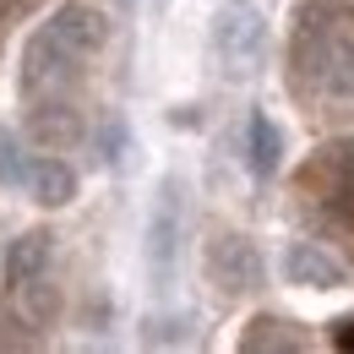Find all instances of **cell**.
I'll list each match as a JSON object with an SVG mask.
<instances>
[{"instance_id":"obj_1","label":"cell","mask_w":354,"mask_h":354,"mask_svg":"<svg viewBox=\"0 0 354 354\" xmlns=\"http://www.w3.org/2000/svg\"><path fill=\"white\" fill-rule=\"evenodd\" d=\"M289 66L310 88L354 98V6L344 0H306L295 17Z\"/></svg>"},{"instance_id":"obj_2","label":"cell","mask_w":354,"mask_h":354,"mask_svg":"<svg viewBox=\"0 0 354 354\" xmlns=\"http://www.w3.org/2000/svg\"><path fill=\"white\" fill-rule=\"evenodd\" d=\"M300 185L310 191L316 213H322L327 223L354 229V136H344V142H327V147H322V153L306 164Z\"/></svg>"},{"instance_id":"obj_3","label":"cell","mask_w":354,"mask_h":354,"mask_svg":"<svg viewBox=\"0 0 354 354\" xmlns=\"http://www.w3.org/2000/svg\"><path fill=\"white\" fill-rule=\"evenodd\" d=\"M262 49H267V22L251 0H229L218 6L213 17V55L229 77H251L262 66Z\"/></svg>"},{"instance_id":"obj_4","label":"cell","mask_w":354,"mask_h":354,"mask_svg":"<svg viewBox=\"0 0 354 354\" xmlns=\"http://www.w3.org/2000/svg\"><path fill=\"white\" fill-rule=\"evenodd\" d=\"M82 55H71L66 44H55L44 28L22 44V66H17V77H22V93L28 98H60V93L71 88L77 77H82Z\"/></svg>"},{"instance_id":"obj_5","label":"cell","mask_w":354,"mask_h":354,"mask_svg":"<svg viewBox=\"0 0 354 354\" xmlns=\"http://www.w3.org/2000/svg\"><path fill=\"white\" fill-rule=\"evenodd\" d=\"M202 267H207V283L218 295H251L262 289V257L245 234H213L207 251H202Z\"/></svg>"},{"instance_id":"obj_6","label":"cell","mask_w":354,"mask_h":354,"mask_svg":"<svg viewBox=\"0 0 354 354\" xmlns=\"http://www.w3.org/2000/svg\"><path fill=\"white\" fill-rule=\"evenodd\" d=\"M39 28H44L55 44H66L71 55H82V60H93L98 49L109 44V22L88 0H66L60 11H49V22H39Z\"/></svg>"},{"instance_id":"obj_7","label":"cell","mask_w":354,"mask_h":354,"mask_svg":"<svg viewBox=\"0 0 354 354\" xmlns=\"http://www.w3.org/2000/svg\"><path fill=\"white\" fill-rule=\"evenodd\" d=\"M180 229H185V213H180V180H169V185L158 191L153 223H147V262H153V272H169V267H175Z\"/></svg>"},{"instance_id":"obj_8","label":"cell","mask_w":354,"mask_h":354,"mask_svg":"<svg viewBox=\"0 0 354 354\" xmlns=\"http://www.w3.org/2000/svg\"><path fill=\"white\" fill-rule=\"evenodd\" d=\"M28 136H33L39 147H49V153H60V147H71V142L82 136V115H77L66 98H33Z\"/></svg>"},{"instance_id":"obj_9","label":"cell","mask_w":354,"mask_h":354,"mask_svg":"<svg viewBox=\"0 0 354 354\" xmlns=\"http://www.w3.org/2000/svg\"><path fill=\"white\" fill-rule=\"evenodd\" d=\"M283 272H289V283H300V289H338V283H344V262L327 257V251L310 245V240H300V245L283 251Z\"/></svg>"},{"instance_id":"obj_10","label":"cell","mask_w":354,"mask_h":354,"mask_svg":"<svg viewBox=\"0 0 354 354\" xmlns=\"http://www.w3.org/2000/svg\"><path fill=\"white\" fill-rule=\"evenodd\" d=\"M11 310L22 327H49L60 316V283H49V272H33L22 283H11Z\"/></svg>"},{"instance_id":"obj_11","label":"cell","mask_w":354,"mask_h":354,"mask_svg":"<svg viewBox=\"0 0 354 354\" xmlns=\"http://www.w3.org/2000/svg\"><path fill=\"white\" fill-rule=\"evenodd\" d=\"M49 251H55L49 229H28V234H17V240H11V251H6V283H22V278L44 272V267H49Z\"/></svg>"},{"instance_id":"obj_12","label":"cell","mask_w":354,"mask_h":354,"mask_svg":"<svg viewBox=\"0 0 354 354\" xmlns=\"http://www.w3.org/2000/svg\"><path fill=\"white\" fill-rule=\"evenodd\" d=\"M28 191H33L39 207H66V202L77 196V175H71L60 158H39V164L28 169Z\"/></svg>"},{"instance_id":"obj_13","label":"cell","mask_w":354,"mask_h":354,"mask_svg":"<svg viewBox=\"0 0 354 354\" xmlns=\"http://www.w3.org/2000/svg\"><path fill=\"white\" fill-rule=\"evenodd\" d=\"M245 158H251L257 175H272L278 158H283V136H278V126L267 115H251V126H245Z\"/></svg>"},{"instance_id":"obj_14","label":"cell","mask_w":354,"mask_h":354,"mask_svg":"<svg viewBox=\"0 0 354 354\" xmlns=\"http://www.w3.org/2000/svg\"><path fill=\"white\" fill-rule=\"evenodd\" d=\"M28 153H22V142L11 131H0V185H28Z\"/></svg>"},{"instance_id":"obj_15","label":"cell","mask_w":354,"mask_h":354,"mask_svg":"<svg viewBox=\"0 0 354 354\" xmlns=\"http://www.w3.org/2000/svg\"><path fill=\"white\" fill-rule=\"evenodd\" d=\"M245 349H295V338L283 333V322H272V316H257L251 322V333L240 338Z\"/></svg>"},{"instance_id":"obj_16","label":"cell","mask_w":354,"mask_h":354,"mask_svg":"<svg viewBox=\"0 0 354 354\" xmlns=\"http://www.w3.org/2000/svg\"><path fill=\"white\" fill-rule=\"evenodd\" d=\"M333 344H338L344 354H354V316L349 322H333Z\"/></svg>"},{"instance_id":"obj_17","label":"cell","mask_w":354,"mask_h":354,"mask_svg":"<svg viewBox=\"0 0 354 354\" xmlns=\"http://www.w3.org/2000/svg\"><path fill=\"white\" fill-rule=\"evenodd\" d=\"M120 6H126V11H131V6H136V0H120Z\"/></svg>"}]
</instances>
